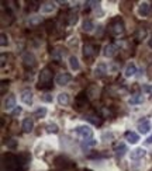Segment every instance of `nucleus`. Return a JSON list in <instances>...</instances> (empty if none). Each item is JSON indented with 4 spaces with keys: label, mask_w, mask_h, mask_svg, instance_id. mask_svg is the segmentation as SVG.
Listing matches in <instances>:
<instances>
[{
    "label": "nucleus",
    "mask_w": 152,
    "mask_h": 171,
    "mask_svg": "<svg viewBox=\"0 0 152 171\" xmlns=\"http://www.w3.org/2000/svg\"><path fill=\"white\" fill-rule=\"evenodd\" d=\"M51 86H52V70L46 66L41 70L40 73V77H38V89L40 90H48L51 89Z\"/></svg>",
    "instance_id": "f257e3e1"
},
{
    "label": "nucleus",
    "mask_w": 152,
    "mask_h": 171,
    "mask_svg": "<svg viewBox=\"0 0 152 171\" xmlns=\"http://www.w3.org/2000/svg\"><path fill=\"white\" fill-rule=\"evenodd\" d=\"M3 160H4V165L7 167L9 171H23L24 167L21 165L20 163V158L14 154H6L3 156Z\"/></svg>",
    "instance_id": "f03ea898"
},
{
    "label": "nucleus",
    "mask_w": 152,
    "mask_h": 171,
    "mask_svg": "<svg viewBox=\"0 0 152 171\" xmlns=\"http://www.w3.org/2000/svg\"><path fill=\"white\" fill-rule=\"evenodd\" d=\"M126 28H124V23H122L121 18H114L111 21V25H110V32L114 36H120L124 34Z\"/></svg>",
    "instance_id": "7ed1b4c3"
},
{
    "label": "nucleus",
    "mask_w": 152,
    "mask_h": 171,
    "mask_svg": "<svg viewBox=\"0 0 152 171\" xmlns=\"http://www.w3.org/2000/svg\"><path fill=\"white\" fill-rule=\"evenodd\" d=\"M21 60H23V65L26 69H33L35 66V56L33 55L31 52H24L23 56H21Z\"/></svg>",
    "instance_id": "20e7f679"
},
{
    "label": "nucleus",
    "mask_w": 152,
    "mask_h": 171,
    "mask_svg": "<svg viewBox=\"0 0 152 171\" xmlns=\"http://www.w3.org/2000/svg\"><path fill=\"white\" fill-rule=\"evenodd\" d=\"M97 55V46L94 44H85L83 45V56L86 59H92Z\"/></svg>",
    "instance_id": "39448f33"
},
{
    "label": "nucleus",
    "mask_w": 152,
    "mask_h": 171,
    "mask_svg": "<svg viewBox=\"0 0 152 171\" xmlns=\"http://www.w3.org/2000/svg\"><path fill=\"white\" fill-rule=\"evenodd\" d=\"M75 132L83 140H86V139H92V135H93V131L90 129V126H86V125H82V126H78L75 129Z\"/></svg>",
    "instance_id": "423d86ee"
},
{
    "label": "nucleus",
    "mask_w": 152,
    "mask_h": 171,
    "mask_svg": "<svg viewBox=\"0 0 152 171\" xmlns=\"http://www.w3.org/2000/svg\"><path fill=\"white\" fill-rule=\"evenodd\" d=\"M70 80H72V76H70L69 73H66V72L59 73V74L55 77V83L58 86H66V84H69Z\"/></svg>",
    "instance_id": "0eeeda50"
},
{
    "label": "nucleus",
    "mask_w": 152,
    "mask_h": 171,
    "mask_svg": "<svg viewBox=\"0 0 152 171\" xmlns=\"http://www.w3.org/2000/svg\"><path fill=\"white\" fill-rule=\"evenodd\" d=\"M117 52H118V46H117V44H109V45L104 46L103 55L106 56V58H113Z\"/></svg>",
    "instance_id": "6e6552de"
},
{
    "label": "nucleus",
    "mask_w": 152,
    "mask_h": 171,
    "mask_svg": "<svg viewBox=\"0 0 152 171\" xmlns=\"http://www.w3.org/2000/svg\"><path fill=\"white\" fill-rule=\"evenodd\" d=\"M107 74V66L104 63H99V65L94 67V76H96L97 79H102L104 76Z\"/></svg>",
    "instance_id": "1a4fd4ad"
},
{
    "label": "nucleus",
    "mask_w": 152,
    "mask_h": 171,
    "mask_svg": "<svg viewBox=\"0 0 152 171\" xmlns=\"http://www.w3.org/2000/svg\"><path fill=\"white\" fill-rule=\"evenodd\" d=\"M4 108H6L7 111L16 108V96H14V94H9V96H7V98L4 100Z\"/></svg>",
    "instance_id": "9d476101"
},
{
    "label": "nucleus",
    "mask_w": 152,
    "mask_h": 171,
    "mask_svg": "<svg viewBox=\"0 0 152 171\" xmlns=\"http://www.w3.org/2000/svg\"><path fill=\"white\" fill-rule=\"evenodd\" d=\"M33 128H34V121H33V118H24V121H23V124H21V129H23V132H26V133H30L31 131H33Z\"/></svg>",
    "instance_id": "9b49d317"
},
{
    "label": "nucleus",
    "mask_w": 152,
    "mask_h": 171,
    "mask_svg": "<svg viewBox=\"0 0 152 171\" xmlns=\"http://www.w3.org/2000/svg\"><path fill=\"white\" fill-rule=\"evenodd\" d=\"M55 3L54 2H45V3H42L41 4V13H44V14H50V13H52L54 10H55Z\"/></svg>",
    "instance_id": "f8f14e48"
},
{
    "label": "nucleus",
    "mask_w": 152,
    "mask_h": 171,
    "mask_svg": "<svg viewBox=\"0 0 152 171\" xmlns=\"http://www.w3.org/2000/svg\"><path fill=\"white\" fill-rule=\"evenodd\" d=\"M78 20H79V16H78V13L75 10H70L69 13L66 14V23H68V25H75L78 23Z\"/></svg>",
    "instance_id": "ddd939ff"
},
{
    "label": "nucleus",
    "mask_w": 152,
    "mask_h": 171,
    "mask_svg": "<svg viewBox=\"0 0 152 171\" xmlns=\"http://www.w3.org/2000/svg\"><path fill=\"white\" fill-rule=\"evenodd\" d=\"M21 101L27 105H31V102H33V93L30 90H23L21 91Z\"/></svg>",
    "instance_id": "4468645a"
},
{
    "label": "nucleus",
    "mask_w": 152,
    "mask_h": 171,
    "mask_svg": "<svg viewBox=\"0 0 152 171\" xmlns=\"http://www.w3.org/2000/svg\"><path fill=\"white\" fill-rule=\"evenodd\" d=\"M126 139H127V142H128V143L135 145V143H138L139 136H138V133H135V132L128 131V132H126Z\"/></svg>",
    "instance_id": "2eb2a0df"
},
{
    "label": "nucleus",
    "mask_w": 152,
    "mask_h": 171,
    "mask_svg": "<svg viewBox=\"0 0 152 171\" xmlns=\"http://www.w3.org/2000/svg\"><path fill=\"white\" fill-rule=\"evenodd\" d=\"M149 10H151V6H149L148 2H142V3L139 4V7H138V13H139V16H142V17L148 16Z\"/></svg>",
    "instance_id": "dca6fc26"
},
{
    "label": "nucleus",
    "mask_w": 152,
    "mask_h": 171,
    "mask_svg": "<svg viewBox=\"0 0 152 171\" xmlns=\"http://www.w3.org/2000/svg\"><path fill=\"white\" fill-rule=\"evenodd\" d=\"M85 119H86L87 122H90V124H93V125L96 126H100L102 125V116H97V115H93V114H89V115L85 116Z\"/></svg>",
    "instance_id": "f3484780"
},
{
    "label": "nucleus",
    "mask_w": 152,
    "mask_h": 171,
    "mask_svg": "<svg viewBox=\"0 0 152 171\" xmlns=\"http://www.w3.org/2000/svg\"><path fill=\"white\" fill-rule=\"evenodd\" d=\"M135 40L137 41H142L145 40L146 36H148V31H146V28H144V27H139V28H137L135 31Z\"/></svg>",
    "instance_id": "a211bd4d"
},
{
    "label": "nucleus",
    "mask_w": 152,
    "mask_h": 171,
    "mask_svg": "<svg viewBox=\"0 0 152 171\" xmlns=\"http://www.w3.org/2000/svg\"><path fill=\"white\" fill-rule=\"evenodd\" d=\"M145 156V150L142 147H137L134 150H131V158L132 160H138V158H142Z\"/></svg>",
    "instance_id": "6ab92c4d"
},
{
    "label": "nucleus",
    "mask_w": 152,
    "mask_h": 171,
    "mask_svg": "<svg viewBox=\"0 0 152 171\" xmlns=\"http://www.w3.org/2000/svg\"><path fill=\"white\" fill-rule=\"evenodd\" d=\"M138 131L141 132L142 135H145V133H148L149 131H151V124H149V121H142L138 124Z\"/></svg>",
    "instance_id": "aec40b11"
},
{
    "label": "nucleus",
    "mask_w": 152,
    "mask_h": 171,
    "mask_svg": "<svg viewBox=\"0 0 152 171\" xmlns=\"http://www.w3.org/2000/svg\"><path fill=\"white\" fill-rule=\"evenodd\" d=\"M97 145V140H96V139H86V140H83L82 142V145H80V146H82V149H83V150H89V149L90 147H94V146H96Z\"/></svg>",
    "instance_id": "412c9836"
},
{
    "label": "nucleus",
    "mask_w": 152,
    "mask_h": 171,
    "mask_svg": "<svg viewBox=\"0 0 152 171\" xmlns=\"http://www.w3.org/2000/svg\"><path fill=\"white\" fill-rule=\"evenodd\" d=\"M135 73H137L135 63H130L126 67V70H124V76H126V77H132V76H135Z\"/></svg>",
    "instance_id": "4be33fe9"
},
{
    "label": "nucleus",
    "mask_w": 152,
    "mask_h": 171,
    "mask_svg": "<svg viewBox=\"0 0 152 171\" xmlns=\"http://www.w3.org/2000/svg\"><path fill=\"white\" fill-rule=\"evenodd\" d=\"M114 151H116V154L120 156V157H122V156L126 154V151H127V146L124 145V143H117L116 146H114Z\"/></svg>",
    "instance_id": "5701e85b"
},
{
    "label": "nucleus",
    "mask_w": 152,
    "mask_h": 171,
    "mask_svg": "<svg viewBox=\"0 0 152 171\" xmlns=\"http://www.w3.org/2000/svg\"><path fill=\"white\" fill-rule=\"evenodd\" d=\"M58 102H59L61 105H68L70 102L69 94H68V93H61L59 96H58Z\"/></svg>",
    "instance_id": "b1692460"
},
{
    "label": "nucleus",
    "mask_w": 152,
    "mask_h": 171,
    "mask_svg": "<svg viewBox=\"0 0 152 171\" xmlns=\"http://www.w3.org/2000/svg\"><path fill=\"white\" fill-rule=\"evenodd\" d=\"M87 102V97L85 96V93H82V94H79L78 96V98H76V105H78V108H82V107L86 105Z\"/></svg>",
    "instance_id": "393cba45"
},
{
    "label": "nucleus",
    "mask_w": 152,
    "mask_h": 171,
    "mask_svg": "<svg viewBox=\"0 0 152 171\" xmlns=\"http://www.w3.org/2000/svg\"><path fill=\"white\" fill-rule=\"evenodd\" d=\"M130 104L131 105H137V104H142L144 102V97L141 96V94H134V96H131V98H130Z\"/></svg>",
    "instance_id": "a878e982"
},
{
    "label": "nucleus",
    "mask_w": 152,
    "mask_h": 171,
    "mask_svg": "<svg viewBox=\"0 0 152 171\" xmlns=\"http://www.w3.org/2000/svg\"><path fill=\"white\" fill-rule=\"evenodd\" d=\"M69 66L72 70H79L80 69V65H79V60L76 56H70L69 58Z\"/></svg>",
    "instance_id": "bb28decb"
},
{
    "label": "nucleus",
    "mask_w": 152,
    "mask_h": 171,
    "mask_svg": "<svg viewBox=\"0 0 152 171\" xmlns=\"http://www.w3.org/2000/svg\"><path fill=\"white\" fill-rule=\"evenodd\" d=\"M94 28V24H93L92 20H85L83 21V25H82V30L85 32H90V31Z\"/></svg>",
    "instance_id": "cd10ccee"
},
{
    "label": "nucleus",
    "mask_w": 152,
    "mask_h": 171,
    "mask_svg": "<svg viewBox=\"0 0 152 171\" xmlns=\"http://www.w3.org/2000/svg\"><path fill=\"white\" fill-rule=\"evenodd\" d=\"M46 115V108L45 107H40V108H37L34 111V116L35 118H44Z\"/></svg>",
    "instance_id": "c85d7f7f"
},
{
    "label": "nucleus",
    "mask_w": 152,
    "mask_h": 171,
    "mask_svg": "<svg viewBox=\"0 0 152 171\" xmlns=\"http://www.w3.org/2000/svg\"><path fill=\"white\" fill-rule=\"evenodd\" d=\"M51 56H52V59L55 60V62H61V60H62V51L61 49H54L52 53H51Z\"/></svg>",
    "instance_id": "c756f323"
},
{
    "label": "nucleus",
    "mask_w": 152,
    "mask_h": 171,
    "mask_svg": "<svg viewBox=\"0 0 152 171\" xmlns=\"http://www.w3.org/2000/svg\"><path fill=\"white\" fill-rule=\"evenodd\" d=\"M99 112H100V116H102L103 119L110 118V115H111V112H110V109H109V108H106V107H102V108L99 109Z\"/></svg>",
    "instance_id": "7c9ffc66"
},
{
    "label": "nucleus",
    "mask_w": 152,
    "mask_h": 171,
    "mask_svg": "<svg viewBox=\"0 0 152 171\" xmlns=\"http://www.w3.org/2000/svg\"><path fill=\"white\" fill-rule=\"evenodd\" d=\"M45 129L48 133H58V131H59V128H58L56 124H48V125L45 126Z\"/></svg>",
    "instance_id": "2f4dec72"
},
{
    "label": "nucleus",
    "mask_w": 152,
    "mask_h": 171,
    "mask_svg": "<svg viewBox=\"0 0 152 171\" xmlns=\"http://www.w3.org/2000/svg\"><path fill=\"white\" fill-rule=\"evenodd\" d=\"M40 23H41V17L38 16H33L28 18V24L30 25H37V24H40Z\"/></svg>",
    "instance_id": "473e14b6"
},
{
    "label": "nucleus",
    "mask_w": 152,
    "mask_h": 171,
    "mask_svg": "<svg viewBox=\"0 0 152 171\" xmlns=\"http://www.w3.org/2000/svg\"><path fill=\"white\" fill-rule=\"evenodd\" d=\"M6 146H7V149H16L17 147V140L16 139H9V140L6 142Z\"/></svg>",
    "instance_id": "72a5a7b5"
},
{
    "label": "nucleus",
    "mask_w": 152,
    "mask_h": 171,
    "mask_svg": "<svg viewBox=\"0 0 152 171\" xmlns=\"http://www.w3.org/2000/svg\"><path fill=\"white\" fill-rule=\"evenodd\" d=\"M0 38H2V41H0V45H2V46H6L7 44H9V40H7L6 34H2V35H0Z\"/></svg>",
    "instance_id": "f704fd0d"
},
{
    "label": "nucleus",
    "mask_w": 152,
    "mask_h": 171,
    "mask_svg": "<svg viewBox=\"0 0 152 171\" xmlns=\"http://www.w3.org/2000/svg\"><path fill=\"white\" fill-rule=\"evenodd\" d=\"M41 100L45 102H52V96H51V94H44V96L41 97Z\"/></svg>",
    "instance_id": "c9c22d12"
},
{
    "label": "nucleus",
    "mask_w": 152,
    "mask_h": 171,
    "mask_svg": "<svg viewBox=\"0 0 152 171\" xmlns=\"http://www.w3.org/2000/svg\"><path fill=\"white\" fill-rule=\"evenodd\" d=\"M21 111H23V109H21V107H16V108L13 109V112H11V116H17V115H20V114H21Z\"/></svg>",
    "instance_id": "e433bc0d"
},
{
    "label": "nucleus",
    "mask_w": 152,
    "mask_h": 171,
    "mask_svg": "<svg viewBox=\"0 0 152 171\" xmlns=\"http://www.w3.org/2000/svg\"><path fill=\"white\" fill-rule=\"evenodd\" d=\"M6 87H9V82L3 80V82H2V94H4V93H6Z\"/></svg>",
    "instance_id": "4c0bfd02"
},
{
    "label": "nucleus",
    "mask_w": 152,
    "mask_h": 171,
    "mask_svg": "<svg viewBox=\"0 0 152 171\" xmlns=\"http://www.w3.org/2000/svg\"><path fill=\"white\" fill-rule=\"evenodd\" d=\"M4 65H6V55H2V67H4Z\"/></svg>",
    "instance_id": "58836bf2"
},
{
    "label": "nucleus",
    "mask_w": 152,
    "mask_h": 171,
    "mask_svg": "<svg viewBox=\"0 0 152 171\" xmlns=\"http://www.w3.org/2000/svg\"><path fill=\"white\" fill-rule=\"evenodd\" d=\"M145 143H146V145H151V143H152V135L149 136L148 139H146V140H145Z\"/></svg>",
    "instance_id": "ea45409f"
},
{
    "label": "nucleus",
    "mask_w": 152,
    "mask_h": 171,
    "mask_svg": "<svg viewBox=\"0 0 152 171\" xmlns=\"http://www.w3.org/2000/svg\"><path fill=\"white\" fill-rule=\"evenodd\" d=\"M148 46H149V48H151V49H152V35L149 36V40H148Z\"/></svg>",
    "instance_id": "a19ab883"
},
{
    "label": "nucleus",
    "mask_w": 152,
    "mask_h": 171,
    "mask_svg": "<svg viewBox=\"0 0 152 171\" xmlns=\"http://www.w3.org/2000/svg\"><path fill=\"white\" fill-rule=\"evenodd\" d=\"M86 171H92V170H86Z\"/></svg>",
    "instance_id": "79ce46f5"
}]
</instances>
